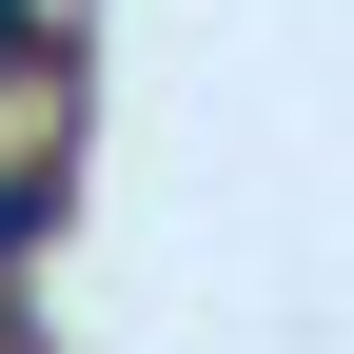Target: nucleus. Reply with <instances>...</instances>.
Segmentation results:
<instances>
[{
	"mask_svg": "<svg viewBox=\"0 0 354 354\" xmlns=\"http://www.w3.org/2000/svg\"><path fill=\"white\" fill-rule=\"evenodd\" d=\"M59 216V177H0V276H20V236Z\"/></svg>",
	"mask_w": 354,
	"mask_h": 354,
	"instance_id": "nucleus-1",
	"label": "nucleus"
}]
</instances>
